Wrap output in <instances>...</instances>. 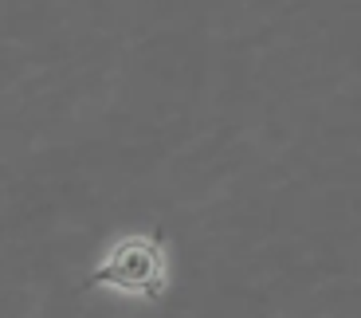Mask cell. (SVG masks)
Returning <instances> with one entry per match:
<instances>
[{
    "label": "cell",
    "mask_w": 361,
    "mask_h": 318,
    "mask_svg": "<svg viewBox=\"0 0 361 318\" xmlns=\"http://www.w3.org/2000/svg\"><path fill=\"white\" fill-rule=\"evenodd\" d=\"M90 287H122V291H137L145 299H161L165 287V252L157 236H130L106 255V264L99 271H90L82 279V291Z\"/></svg>",
    "instance_id": "6da1fadb"
}]
</instances>
